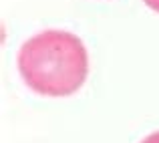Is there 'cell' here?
<instances>
[{
  "label": "cell",
  "mask_w": 159,
  "mask_h": 143,
  "mask_svg": "<svg viewBox=\"0 0 159 143\" xmlns=\"http://www.w3.org/2000/svg\"><path fill=\"white\" fill-rule=\"evenodd\" d=\"M16 65L30 91L44 97H69L87 81L89 53L75 32L48 28L24 40Z\"/></svg>",
  "instance_id": "1"
},
{
  "label": "cell",
  "mask_w": 159,
  "mask_h": 143,
  "mask_svg": "<svg viewBox=\"0 0 159 143\" xmlns=\"http://www.w3.org/2000/svg\"><path fill=\"white\" fill-rule=\"evenodd\" d=\"M141 143H159V131H155V133H151V135H147Z\"/></svg>",
  "instance_id": "2"
},
{
  "label": "cell",
  "mask_w": 159,
  "mask_h": 143,
  "mask_svg": "<svg viewBox=\"0 0 159 143\" xmlns=\"http://www.w3.org/2000/svg\"><path fill=\"white\" fill-rule=\"evenodd\" d=\"M145 4H147L151 10H155V12H159V0H143Z\"/></svg>",
  "instance_id": "3"
}]
</instances>
